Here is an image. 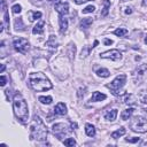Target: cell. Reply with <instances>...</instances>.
I'll list each match as a JSON object with an SVG mask.
<instances>
[{
  "label": "cell",
  "mask_w": 147,
  "mask_h": 147,
  "mask_svg": "<svg viewBox=\"0 0 147 147\" xmlns=\"http://www.w3.org/2000/svg\"><path fill=\"white\" fill-rule=\"evenodd\" d=\"M29 84L37 92H44L53 87L49 79L42 72H32L29 75Z\"/></svg>",
  "instance_id": "6da1fadb"
},
{
  "label": "cell",
  "mask_w": 147,
  "mask_h": 147,
  "mask_svg": "<svg viewBox=\"0 0 147 147\" xmlns=\"http://www.w3.org/2000/svg\"><path fill=\"white\" fill-rule=\"evenodd\" d=\"M13 110H14V114H15L17 119H20L23 123L28 121L29 108H28L25 99L20 93H16L14 95V99H13Z\"/></svg>",
  "instance_id": "7a4b0ae2"
},
{
  "label": "cell",
  "mask_w": 147,
  "mask_h": 147,
  "mask_svg": "<svg viewBox=\"0 0 147 147\" xmlns=\"http://www.w3.org/2000/svg\"><path fill=\"white\" fill-rule=\"evenodd\" d=\"M47 127L44 124L42 119L39 116L34 115L30 124V138L38 141H44L47 138Z\"/></svg>",
  "instance_id": "3957f363"
},
{
  "label": "cell",
  "mask_w": 147,
  "mask_h": 147,
  "mask_svg": "<svg viewBox=\"0 0 147 147\" xmlns=\"http://www.w3.org/2000/svg\"><path fill=\"white\" fill-rule=\"evenodd\" d=\"M130 127L134 132L145 133L147 131V119L142 116H136L130 121Z\"/></svg>",
  "instance_id": "277c9868"
},
{
  "label": "cell",
  "mask_w": 147,
  "mask_h": 147,
  "mask_svg": "<svg viewBox=\"0 0 147 147\" xmlns=\"http://www.w3.org/2000/svg\"><path fill=\"white\" fill-rule=\"evenodd\" d=\"M125 82H126V75L122 74V75H118L110 84H108L107 87L110 88V91L114 95H119V91L124 86Z\"/></svg>",
  "instance_id": "5b68a950"
},
{
  "label": "cell",
  "mask_w": 147,
  "mask_h": 147,
  "mask_svg": "<svg viewBox=\"0 0 147 147\" xmlns=\"http://www.w3.org/2000/svg\"><path fill=\"white\" fill-rule=\"evenodd\" d=\"M13 45H14V48L16 51H18L20 53H22V54H25L26 51L29 49V46H30L29 41L24 38H21V37L15 38L14 41H13Z\"/></svg>",
  "instance_id": "8992f818"
},
{
  "label": "cell",
  "mask_w": 147,
  "mask_h": 147,
  "mask_svg": "<svg viewBox=\"0 0 147 147\" xmlns=\"http://www.w3.org/2000/svg\"><path fill=\"white\" fill-rule=\"evenodd\" d=\"M53 132L57 136L59 139H62L65 134H69L70 133V129L64 123H56V124L53 125Z\"/></svg>",
  "instance_id": "52a82bcc"
},
{
  "label": "cell",
  "mask_w": 147,
  "mask_h": 147,
  "mask_svg": "<svg viewBox=\"0 0 147 147\" xmlns=\"http://www.w3.org/2000/svg\"><path fill=\"white\" fill-rule=\"evenodd\" d=\"M100 56L103 57V59H110L113 61H117V60H121L122 53L118 49H110V51H107V52L101 53Z\"/></svg>",
  "instance_id": "ba28073f"
},
{
  "label": "cell",
  "mask_w": 147,
  "mask_h": 147,
  "mask_svg": "<svg viewBox=\"0 0 147 147\" xmlns=\"http://www.w3.org/2000/svg\"><path fill=\"white\" fill-rule=\"evenodd\" d=\"M54 8L55 10L60 14V16H65L68 13H69V5L68 2H59L56 5H54Z\"/></svg>",
  "instance_id": "9c48e42d"
},
{
  "label": "cell",
  "mask_w": 147,
  "mask_h": 147,
  "mask_svg": "<svg viewBox=\"0 0 147 147\" xmlns=\"http://www.w3.org/2000/svg\"><path fill=\"white\" fill-rule=\"evenodd\" d=\"M1 10H2V16H3V24L8 28L9 26V16H8V13H7V7H6V2L5 0H1Z\"/></svg>",
  "instance_id": "30bf717a"
},
{
  "label": "cell",
  "mask_w": 147,
  "mask_h": 147,
  "mask_svg": "<svg viewBox=\"0 0 147 147\" xmlns=\"http://www.w3.org/2000/svg\"><path fill=\"white\" fill-rule=\"evenodd\" d=\"M44 26H45V21H39L32 29V33L33 34H41L44 32Z\"/></svg>",
  "instance_id": "8fae6325"
},
{
  "label": "cell",
  "mask_w": 147,
  "mask_h": 147,
  "mask_svg": "<svg viewBox=\"0 0 147 147\" xmlns=\"http://www.w3.org/2000/svg\"><path fill=\"white\" fill-rule=\"evenodd\" d=\"M54 113L57 115H65L67 114V106L63 102H59L54 108Z\"/></svg>",
  "instance_id": "7c38bea8"
},
{
  "label": "cell",
  "mask_w": 147,
  "mask_h": 147,
  "mask_svg": "<svg viewBox=\"0 0 147 147\" xmlns=\"http://www.w3.org/2000/svg\"><path fill=\"white\" fill-rule=\"evenodd\" d=\"M59 23H60V32L64 33L68 29V21L64 16H60L59 17Z\"/></svg>",
  "instance_id": "4fadbf2b"
},
{
  "label": "cell",
  "mask_w": 147,
  "mask_h": 147,
  "mask_svg": "<svg viewBox=\"0 0 147 147\" xmlns=\"http://www.w3.org/2000/svg\"><path fill=\"white\" fill-rule=\"evenodd\" d=\"M137 76L139 78L147 76V64L146 63H144V64H141V65L138 67V69H137Z\"/></svg>",
  "instance_id": "5bb4252c"
},
{
  "label": "cell",
  "mask_w": 147,
  "mask_h": 147,
  "mask_svg": "<svg viewBox=\"0 0 147 147\" xmlns=\"http://www.w3.org/2000/svg\"><path fill=\"white\" fill-rule=\"evenodd\" d=\"M116 116H117V109H111V110H109V111H107L105 114V118L107 121H110V122L115 121L116 119Z\"/></svg>",
  "instance_id": "9a60e30c"
},
{
  "label": "cell",
  "mask_w": 147,
  "mask_h": 147,
  "mask_svg": "<svg viewBox=\"0 0 147 147\" xmlns=\"http://www.w3.org/2000/svg\"><path fill=\"white\" fill-rule=\"evenodd\" d=\"M107 96H106V94H103V93H100V92H94L93 94H92V98H91V101H93V102H96V101H102V100H105Z\"/></svg>",
  "instance_id": "2e32d148"
},
{
  "label": "cell",
  "mask_w": 147,
  "mask_h": 147,
  "mask_svg": "<svg viewBox=\"0 0 147 147\" xmlns=\"http://www.w3.org/2000/svg\"><path fill=\"white\" fill-rule=\"evenodd\" d=\"M133 111H134V108H127V109L123 110L122 114H121V118H122L123 121L129 119V118L131 117V115L133 114Z\"/></svg>",
  "instance_id": "e0dca14e"
},
{
  "label": "cell",
  "mask_w": 147,
  "mask_h": 147,
  "mask_svg": "<svg viewBox=\"0 0 147 147\" xmlns=\"http://www.w3.org/2000/svg\"><path fill=\"white\" fill-rule=\"evenodd\" d=\"M102 3H103V8H102V11H101V16L105 17V16H107L108 13H109L110 1H109V0H102Z\"/></svg>",
  "instance_id": "ac0fdd59"
},
{
  "label": "cell",
  "mask_w": 147,
  "mask_h": 147,
  "mask_svg": "<svg viewBox=\"0 0 147 147\" xmlns=\"http://www.w3.org/2000/svg\"><path fill=\"white\" fill-rule=\"evenodd\" d=\"M85 133H86L88 137H94V136H95V127H94L92 124L87 123V124L85 125Z\"/></svg>",
  "instance_id": "d6986e66"
},
{
  "label": "cell",
  "mask_w": 147,
  "mask_h": 147,
  "mask_svg": "<svg viewBox=\"0 0 147 147\" xmlns=\"http://www.w3.org/2000/svg\"><path fill=\"white\" fill-rule=\"evenodd\" d=\"M41 13L40 11H29L28 13V16H29V21L30 22H33V21H36V20H38V18H40L41 17Z\"/></svg>",
  "instance_id": "ffe728a7"
},
{
  "label": "cell",
  "mask_w": 147,
  "mask_h": 147,
  "mask_svg": "<svg viewBox=\"0 0 147 147\" xmlns=\"http://www.w3.org/2000/svg\"><path fill=\"white\" fill-rule=\"evenodd\" d=\"M125 132H126V130H125V129L122 126V127H119L118 130H116V131H114V132L111 133V138L117 139V138H119V137L124 136V134H125Z\"/></svg>",
  "instance_id": "44dd1931"
},
{
  "label": "cell",
  "mask_w": 147,
  "mask_h": 147,
  "mask_svg": "<svg viewBox=\"0 0 147 147\" xmlns=\"http://www.w3.org/2000/svg\"><path fill=\"white\" fill-rule=\"evenodd\" d=\"M14 25H15V29H16L17 31H23V30H24V28H25V25L23 24V21H22V18H21V17H18V18H16V20H15Z\"/></svg>",
  "instance_id": "7402d4cb"
},
{
  "label": "cell",
  "mask_w": 147,
  "mask_h": 147,
  "mask_svg": "<svg viewBox=\"0 0 147 147\" xmlns=\"http://www.w3.org/2000/svg\"><path fill=\"white\" fill-rule=\"evenodd\" d=\"M92 18H83L82 21H80V24H79V26H80V29H84V30H86L87 28H90V25L92 24Z\"/></svg>",
  "instance_id": "603a6c76"
},
{
  "label": "cell",
  "mask_w": 147,
  "mask_h": 147,
  "mask_svg": "<svg viewBox=\"0 0 147 147\" xmlns=\"http://www.w3.org/2000/svg\"><path fill=\"white\" fill-rule=\"evenodd\" d=\"M46 46H48V47H51V48H56V46H57V41H56L55 36H53V34L49 36V39L47 40Z\"/></svg>",
  "instance_id": "cb8c5ba5"
},
{
  "label": "cell",
  "mask_w": 147,
  "mask_h": 147,
  "mask_svg": "<svg viewBox=\"0 0 147 147\" xmlns=\"http://www.w3.org/2000/svg\"><path fill=\"white\" fill-rule=\"evenodd\" d=\"M96 75L98 76H100V77H108L109 75H110V72H109V70L108 69H106V68H100V69H98L96 70Z\"/></svg>",
  "instance_id": "d4e9b609"
},
{
  "label": "cell",
  "mask_w": 147,
  "mask_h": 147,
  "mask_svg": "<svg viewBox=\"0 0 147 147\" xmlns=\"http://www.w3.org/2000/svg\"><path fill=\"white\" fill-rule=\"evenodd\" d=\"M136 102V96L133 94H126L124 98V103L126 105H133Z\"/></svg>",
  "instance_id": "484cf974"
},
{
  "label": "cell",
  "mask_w": 147,
  "mask_h": 147,
  "mask_svg": "<svg viewBox=\"0 0 147 147\" xmlns=\"http://www.w3.org/2000/svg\"><path fill=\"white\" fill-rule=\"evenodd\" d=\"M126 33H127V30L124 29V28H118V29H116V30L114 31V34H116L117 37H123V36H125Z\"/></svg>",
  "instance_id": "4316f807"
},
{
  "label": "cell",
  "mask_w": 147,
  "mask_h": 147,
  "mask_svg": "<svg viewBox=\"0 0 147 147\" xmlns=\"http://www.w3.org/2000/svg\"><path fill=\"white\" fill-rule=\"evenodd\" d=\"M52 96H39V101L44 105H49L52 103Z\"/></svg>",
  "instance_id": "83f0119b"
},
{
  "label": "cell",
  "mask_w": 147,
  "mask_h": 147,
  "mask_svg": "<svg viewBox=\"0 0 147 147\" xmlns=\"http://www.w3.org/2000/svg\"><path fill=\"white\" fill-rule=\"evenodd\" d=\"M139 100L141 103L146 105L147 103V91H142L140 94H139Z\"/></svg>",
  "instance_id": "f1b7e54d"
},
{
  "label": "cell",
  "mask_w": 147,
  "mask_h": 147,
  "mask_svg": "<svg viewBox=\"0 0 147 147\" xmlns=\"http://www.w3.org/2000/svg\"><path fill=\"white\" fill-rule=\"evenodd\" d=\"M95 10V7L93 6V5H88L87 7H85L83 10H82V13L83 14H88V13H93Z\"/></svg>",
  "instance_id": "f546056e"
},
{
  "label": "cell",
  "mask_w": 147,
  "mask_h": 147,
  "mask_svg": "<svg viewBox=\"0 0 147 147\" xmlns=\"http://www.w3.org/2000/svg\"><path fill=\"white\" fill-rule=\"evenodd\" d=\"M63 144H64L65 146H75V145H76V141H75L74 138H68V139H65V140L63 141Z\"/></svg>",
  "instance_id": "4dcf8cb0"
},
{
  "label": "cell",
  "mask_w": 147,
  "mask_h": 147,
  "mask_svg": "<svg viewBox=\"0 0 147 147\" xmlns=\"http://www.w3.org/2000/svg\"><path fill=\"white\" fill-rule=\"evenodd\" d=\"M11 11H13L14 14H20V13L22 11V7H21L20 5H14V6L11 7Z\"/></svg>",
  "instance_id": "1f68e13d"
},
{
  "label": "cell",
  "mask_w": 147,
  "mask_h": 147,
  "mask_svg": "<svg viewBox=\"0 0 147 147\" xmlns=\"http://www.w3.org/2000/svg\"><path fill=\"white\" fill-rule=\"evenodd\" d=\"M75 52H76V47H75V45H74V46L70 45V52H69V55H70L71 59H72V56H75Z\"/></svg>",
  "instance_id": "d6a6232c"
},
{
  "label": "cell",
  "mask_w": 147,
  "mask_h": 147,
  "mask_svg": "<svg viewBox=\"0 0 147 147\" xmlns=\"http://www.w3.org/2000/svg\"><path fill=\"white\" fill-rule=\"evenodd\" d=\"M5 84H6V77L2 75V76L0 77V85H1V86H5Z\"/></svg>",
  "instance_id": "836d02e7"
},
{
  "label": "cell",
  "mask_w": 147,
  "mask_h": 147,
  "mask_svg": "<svg viewBox=\"0 0 147 147\" xmlns=\"http://www.w3.org/2000/svg\"><path fill=\"white\" fill-rule=\"evenodd\" d=\"M127 142H138L140 140V138H132V139H125Z\"/></svg>",
  "instance_id": "e575fe53"
},
{
  "label": "cell",
  "mask_w": 147,
  "mask_h": 147,
  "mask_svg": "<svg viewBox=\"0 0 147 147\" xmlns=\"http://www.w3.org/2000/svg\"><path fill=\"white\" fill-rule=\"evenodd\" d=\"M103 44H105V45H111V44H113V40H111V39H105V40H103Z\"/></svg>",
  "instance_id": "d590c367"
},
{
  "label": "cell",
  "mask_w": 147,
  "mask_h": 147,
  "mask_svg": "<svg viewBox=\"0 0 147 147\" xmlns=\"http://www.w3.org/2000/svg\"><path fill=\"white\" fill-rule=\"evenodd\" d=\"M132 13V8L131 7H126L125 8V14H131Z\"/></svg>",
  "instance_id": "8d00e7d4"
},
{
  "label": "cell",
  "mask_w": 147,
  "mask_h": 147,
  "mask_svg": "<svg viewBox=\"0 0 147 147\" xmlns=\"http://www.w3.org/2000/svg\"><path fill=\"white\" fill-rule=\"evenodd\" d=\"M86 1H88V0H75V2H76L77 5H80V3H83V2H86Z\"/></svg>",
  "instance_id": "74e56055"
},
{
  "label": "cell",
  "mask_w": 147,
  "mask_h": 147,
  "mask_svg": "<svg viewBox=\"0 0 147 147\" xmlns=\"http://www.w3.org/2000/svg\"><path fill=\"white\" fill-rule=\"evenodd\" d=\"M49 2H53L54 5H56V3H59V2H61V0H48Z\"/></svg>",
  "instance_id": "f35d334b"
},
{
  "label": "cell",
  "mask_w": 147,
  "mask_h": 147,
  "mask_svg": "<svg viewBox=\"0 0 147 147\" xmlns=\"http://www.w3.org/2000/svg\"><path fill=\"white\" fill-rule=\"evenodd\" d=\"M5 68H6V67H5V64H1V70H0V72H1V74L5 71Z\"/></svg>",
  "instance_id": "ab89813d"
},
{
  "label": "cell",
  "mask_w": 147,
  "mask_h": 147,
  "mask_svg": "<svg viewBox=\"0 0 147 147\" xmlns=\"http://www.w3.org/2000/svg\"><path fill=\"white\" fill-rule=\"evenodd\" d=\"M142 6H147V0H142Z\"/></svg>",
  "instance_id": "60d3db41"
},
{
  "label": "cell",
  "mask_w": 147,
  "mask_h": 147,
  "mask_svg": "<svg viewBox=\"0 0 147 147\" xmlns=\"http://www.w3.org/2000/svg\"><path fill=\"white\" fill-rule=\"evenodd\" d=\"M96 45H98V40H95V41H94V44H93V46H92V48H93V47H95Z\"/></svg>",
  "instance_id": "b9f144b4"
},
{
  "label": "cell",
  "mask_w": 147,
  "mask_h": 147,
  "mask_svg": "<svg viewBox=\"0 0 147 147\" xmlns=\"http://www.w3.org/2000/svg\"><path fill=\"white\" fill-rule=\"evenodd\" d=\"M71 126H72V127H77V124H75V123H71Z\"/></svg>",
  "instance_id": "7bdbcfd3"
},
{
  "label": "cell",
  "mask_w": 147,
  "mask_h": 147,
  "mask_svg": "<svg viewBox=\"0 0 147 147\" xmlns=\"http://www.w3.org/2000/svg\"><path fill=\"white\" fill-rule=\"evenodd\" d=\"M145 42H146V44H147V37H146V38H145Z\"/></svg>",
  "instance_id": "ee69618b"
},
{
  "label": "cell",
  "mask_w": 147,
  "mask_h": 147,
  "mask_svg": "<svg viewBox=\"0 0 147 147\" xmlns=\"http://www.w3.org/2000/svg\"><path fill=\"white\" fill-rule=\"evenodd\" d=\"M142 110H144V111H146V113H147V108H145V109H142Z\"/></svg>",
  "instance_id": "f6af8a7d"
}]
</instances>
